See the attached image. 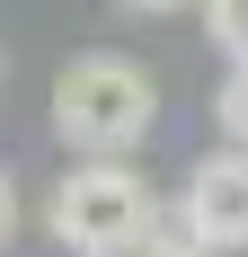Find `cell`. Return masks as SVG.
<instances>
[{
    "mask_svg": "<svg viewBox=\"0 0 248 257\" xmlns=\"http://www.w3.org/2000/svg\"><path fill=\"white\" fill-rule=\"evenodd\" d=\"M204 9V36L222 45V62H248V0H195Z\"/></svg>",
    "mask_w": 248,
    "mask_h": 257,
    "instance_id": "5b68a950",
    "label": "cell"
},
{
    "mask_svg": "<svg viewBox=\"0 0 248 257\" xmlns=\"http://www.w3.org/2000/svg\"><path fill=\"white\" fill-rule=\"evenodd\" d=\"M18 231V186H9V169H0V239Z\"/></svg>",
    "mask_w": 248,
    "mask_h": 257,
    "instance_id": "52a82bcc",
    "label": "cell"
},
{
    "mask_svg": "<svg viewBox=\"0 0 248 257\" xmlns=\"http://www.w3.org/2000/svg\"><path fill=\"white\" fill-rule=\"evenodd\" d=\"M213 124H222L230 151H248V62H230L222 89H213Z\"/></svg>",
    "mask_w": 248,
    "mask_h": 257,
    "instance_id": "277c9868",
    "label": "cell"
},
{
    "mask_svg": "<svg viewBox=\"0 0 248 257\" xmlns=\"http://www.w3.org/2000/svg\"><path fill=\"white\" fill-rule=\"evenodd\" d=\"M160 186L133 169V160H71L45 195V231L53 248L71 257H133L151 231H160Z\"/></svg>",
    "mask_w": 248,
    "mask_h": 257,
    "instance_id": "7a4b0ae2",
    "label": "cell"
},
{
    "mask_svg": "<svg viewBox=\"0 0 248 257\" xmlns=\"http://www.w3.org/2000/svg\"><path fill=\"white\" fill-rule=\"evenodd\" d=\"M177 231L195 239V248L230 257L248 248V151H204L195 169H186V186H177Z\"/></svg>",
    "mask_w": 248,
    "mask_h": 257,
    "instance_id": "3957f363",
    "label": "cell"
},
{
    "mask_svg": "<svg viewBox=\"0 0 248 257\" xmlns=\"http://www.w3.org/2000/svg\"><path fill=\"white\" fill-rule=\"evenodd\" d=\"M133 257H213V248H195V239L177 231V222H160V231H151V239H142Z\"/></svg>",
    "mask_w": 248,
    "mask_h": 257,
    "instance_id": "8992f818",
    "label": "cell"
},
{
    "mask_svg": "<svg viewBox=\"0 0 248 257\" xmlns=\"http://www.w3.org/2000/svg\"><path fill=\"white\" fill-rule=\"evenodd\" d=\"M160 124V80L124 53H71L53 71V133L71 160H133Z\"/></svg>",
    "mask_w": 248,
    "mask_h": 257,
    "instance_id": "6da1fadb",
    "label": "cell"
},
{
    "mask_svg": "<svg viewBox=\"0 0 248 257\" xmlns=\"http://www.w3.org/2000/svg\"><path fill=\"white\" fill-rule=\"evenodd\" d=\"M115 9H133V18H169V9H195V0H115Z\"/></svg>",
    "mask_w": 248,
    "mask_h": 257,
    "instance_id": "ba28073f",
    "label": "cell"
}]
</instances>
